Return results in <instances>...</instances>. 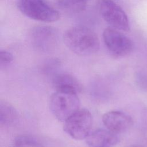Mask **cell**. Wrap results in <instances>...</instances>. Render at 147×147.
I'll return each mask as SVG.
<instances>
[{
  "instance_id": "1",
  "label": "cell",
  "mask_w": 147,
  "mask_h": 147,
  "mask_svg": "<svg viewBox=\"0 0 147 147\" xmlns=\"http://www.w3.org/2000/svg\"><path fill=\"white\" fill-rule=\"evenodd\" d=\"M63 39L67 47L74 53L87 56L96 53L99 48V40L90 29L76 26L67 30Z\"/></svg>"
},
{
  "instance_id": "2",
  "label": "cell",
  "mask_w": 147,
  "mask_h": 147,
  "mask_svg": "<svg viewBox=\"0 0 147 147\" xmlns=\"http://www.w3.org/2000/svg\"><path fill=\"white\" fill-rule=\"evenodd\" d=\"M80 100L77 93L56 90L50 98V109L53 115L59 121L64 122L80 107Z\"/></svg>"
},
{
  "instance_id": "3",
  "label": "cell",
  "mask_w": 147,
  "mask_h": 147,
  "mask_svg": "<svg viewBox=\"0 0 147 147\" xmlns=\"http://www.w3.org/2000/svg\"><path fill=\"white\" fill-rule=\"evenodd\" d=\"M20 11L25 16L42 22H55L59 19V13L45 0H18Z\"/></svg>"
},
{
  "instance_id": "4",
  "label": "cell",
  "mask_w": 147,
  "mask_h": 147,
  "mask_svg": "<svg viewBox=\"0 0 147 147\" xmlns=\"http://www.w3.org/2000/svg\"><path fill=\"white\" fill-rule=\"evenodd\" d=\"M92 122L90 111L86 109H79L64 121V130L72 138L81 140L90 133Z\"/></svg>"
},
{
  "instance_id": "5",
  "label": "cell",
  "mask_w": 147,
  "mask_h": 147,
  "mask_svg": "<svg viewBox=\"0 0 147 147\" xmlns=\"http://www.w3.org/2000/svg\"><path fill=\"white\" fill-rule=\"evenodd\" d=\"M103 39L109 51L115 56H126L134 48L133 42L129 38L113 28H108L104 30Z\"/></svg>"
},
{
  "instance_id": "6",
  "label": "cell",
  "mask_w": 147,
  "mask_h": 147,
  "mask_svg": "<svg viewBox=\"0 0 147 147\" xmlns=\"http://www.w3.org/2000/svg\"><path fill=\"white\" fill-rule=\"evenodd\" d=\"M99 10L104 20L111 28L123 31L129 30V22L125 12L113 0H102Z\"/></svg>"
},
{
  "instance_id": "7",
  "label": "cell",
  "mask_w": 147,
  "mask_h": 147,
  "mask_svg": "<svg viewBox=\"0 0 147 147\" xmlns=\"http://www.w3.org/2000/svg\"><path fill=\"white\" fill-rule=\"evenodd\" d=\"M30 38L37 49L48 52L57 45L59 36L57 30L52 26H37L32 30Z\"/></svg>"
},
{
  "instance_id": "8",
  "label": "cell",
  "mask_w": 147,
  "mask_h": 147,
  "mask_svg": "<svg viewBox=\"0 0 147 147\" xmlns=\"http://www.w3.org/2000/svg\"><path fill=\"white\" fill-rule=\"evenodd\" d=\"M102 121L107 129L117 134L127 130L133 123L130 115L119 111L107 112L103 115Z\"/></svg>"
},
{
  "instance_id": "9",
  "label": "cell",
  "mask_w": 147,
  "mask_h": 147,
  "mask_svg": "<svg viewBox=\"0 0 147 147\" xmlns=\"http://www.w3.org/2000/svg\"><path fill=\"white\" fill-rule=\"evenodd\" d=\"M86 139L89 147H114L119 142L117 134L103 129L90 132Z\"/></svg>"
},
{
  "instance_id": "10",
  "label": "cell",
  "mask_w": 147,
  "mask_h": 147,
  "mask_svg": "<svg viewBox=\"0 0 147 147\" xmlns=\"http://www.w3.org/2000/svg\"><path fill=\"white\" fill-rule=\"evenodd\" d=\"M52 82L56 90L72 91L77 94L82 90V86L78 80L68 73L56 74Z\"/></svg>"
},
{
  "instance_id": "11",
  "label": "cell",
  "mask_w": 147,
  "mask_h": 147,
  "mask_svg": "<svg viewBox=\"0 0 147 147\" xmlns=\"http://www.w3.org/2000/svg\"><path fill=\"white\" fill-rule=\"evenodd\" d=\"M18 113L16 109L9 103L1 101L0 103V123L1 126H8L17 122Z\"/></svg>"
},
{
  "instance_id": "12",
  "label": "cell",
  "mask_w": 147,
  "mask_h": 147,
  "mask_svg": "<svg viewBox=\"0 0 147 147\" xmlns=\"http://www.w3.org/2000/svg\"><path fill=\"white\" fill-rule=\"evenodd\" d=\"M87 0H57V5L62 10L71 13H79L86 7Z\"/></svg>"
},
{
  "instance_id": "13",
  "label": "cell",
  "mask_w": 147,
  "mask_h": 147,
  "mask_svg": "<svg viewBox=\"0 0 147 147\" xmlns=\"http://www.w3.org/2000/svg\"><path fill=\"white\" fill-rule=\"evenodd\" d=\"M14 144L15 147H44L36 137L30 135L17 136L14 139Z\"/></svg>"
},
{
  "instance_id": "14",
  "label": "cell",
  "mask_w": 147,
  "mask_h": 147,
  "mask_svg": "<svg viewBox=\"0 0 147 147\" xmlns=\"http://www.w3.org/2000/svg\"><path fill=\"white\" fill-rule=\"evenodd\" d=\"M13 60L12 54L6 51L1 50L0 52V65L1 67H5L9 64Z\"/></svg>"
}]
</instances>
